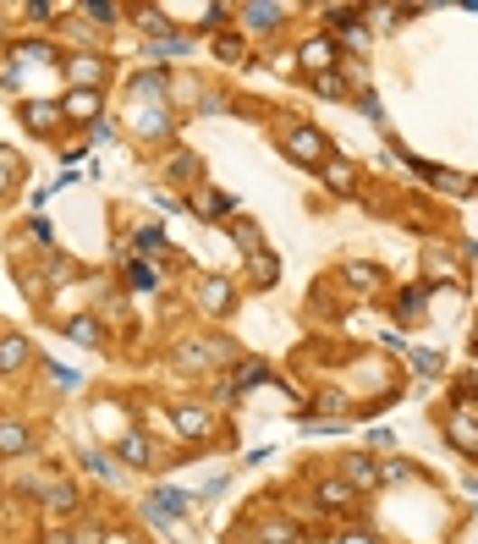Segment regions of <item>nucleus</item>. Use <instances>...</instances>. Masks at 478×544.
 Wrapping results in <instances>:
<instances>
[{"label":"nucleus","instance_id":"obj_1","mask_svg":"<svg viewBox=\"0 0 478 544\" xmlns=\"http://www.w3.org/2000/svg\"><path fill=\"white\" fill-rule=\"evenodd\" d=\"M286 155L303 160V165H324L330 144H324V132H314V127H286Z\"/></svg>","mask_w":478,"mask_h":544},{"label":"nucleus","instance_id":"obj_2","mask_svg":"<svg viewBox=\"0 0 478 544\" xmlns=\"http://www.w3.org/2000/svg\"><path fill=\"white\" fill-rule=\"evenodd\" d=\"M314 501H319V511H352L358 506V490L347 479H319L314 484Z\"/></svg>","mask_w":478,"mask_h":544},{"label":"nucleus","instance_id":"obj_3","mask_svg":"<svg viewBox=\"0 0 478 544\" xmlns=\"http://www.w3.org/2000/svg\"><path fill=\"white\" fill-rule=\"evenodd\" d=\"M220 358H231V347L226 342H192V347H176V369H210V363H220Z\"/></svg>","mask_w":478,"mask_h":544},{"label":"nucleus","instance_id":"obj_4","mask_svg":"<svg viewBox=\"0 0 478 544\" xmlns=\"http://www.w3.org/2000/svg\"><path fill=\"white\" fill-rule=\"evenodd\" d=\"M231 303H237L231 281H220V276H210V281H198V308H203V314H226Z\"/></svg>","mask_w":478,"mask_h":544},{"label":"nucleus","instance_id":"obj_5","mask_svg":"<svg viewBox=\"0 0 478 544\" xmlns=\"http://www.w3.org/2000/svg\"><path fill=\"white\" fill-rule=\"evenodd\" d=\"M61 116L66 121H99V89H72L61 99Z\"/></svg>","mask_w":478,"mask_h":544},{"label":"nucleus","instance_id":"obj_6","mask_svg":"<svg viewBox=\"0 0 478 544\" xmlns=\"http://www.w3.org/2000/svg\"><path fill=\"white\" fill-rule=\"evenodd\" d=\"M66 78H72V89H99L105 83V61L99 55H72L66 61Z\"/></svg>","mask_w":478,"mask_h":544},{"label":"nucleus","instance_id":"obj_7","mask_svg":"<svg viewBox=\"0 0 478 544\" xmlns=\"http://www.w3.org/2000/svg\"><path fill=\"white\" fill-rule=\"evenodd\" d=\"M33 363V347H28V335H0V374H17Z\"/></svg>","mask_w":478,"mask_h":544},{"label":"nucleus","instance_id":"obj_8","mask_svg":"<svg viewBox=\"0 0 478 544\" xmlns=\"http://www.w3.org/2000/svg\"><path fill=\"white\" fill-rule=\"evenodd\" d=\"M445 435H451L456 451L478 456V418H473V413H451V418H445Z\"/></svg>","mask_w":478,"mask_h":544},{"label":"nucleus","instance_id":"obj_9","mask_svg":"<svg viewBox=\"0 0 478 544\" xmlns=\"http://www.w3.org/2000/svg\"><path fill=\"white\" fill-rule=\"evenodd\" d=\"M341 479H347V484L363 495V490L380 484V462H369V456H347V462H341Z\"/></svg>","mask_w":478,"mask_h":544},{"label":"nucleus","instance_id":"obj_10","mask_svg":"<svg viewBox=\"0 0 478 544\" xmlns=\"http://www.w3.org/2000/svg\"><path fill=\"white\" fill-rule=\"evenodd\" d=\"M116 462H132V467H149V462H155V446H149V435H138V429H127V435H121V446H116Z\"/></svg>","mask_w":478,"mask_h":544},{"label":"nucleus","instance_id":"obj_11","mask_svg":"<svg viewBox=\"0 0 478 544\" xmlns=\"http://www.w3.org/2000/svg\"><path fill=\"white\" fill-rule=\"evenodd\" d=\"M33 451V435H28V424H17V418H0V456H28Z\"/></svg>","mask_w":478,"mask_h":544},{"label":"nucleus","instance_id":"obj_12","mask_svg":"<svg viewBox=\"0 0 478 544\" xmlns=\"http://www.w3.org/2000/svg\"><path fill=\"white\" fill-rule=\"evenodd\" d=\"M171 424H176V435H187V440H210V429H215L203 407H176V418H171Z\"/></svg>","mask_w":478,"mask_h":544},{"label":"nucleus","instance_id":"obj_13","mask_svg":"<svg viewBox=\"0 0 478 544\" xmlns=\"http://www.w3.org/2000/svg\"><path fill=\"white\" fill-rule=\"evenodd\" d=\"M121 281H127V292H155V281H160V276H155V269H149L144 258H132V253H127V264H121Z\"/></svg>","mask_w":478,"mask_h":544},{"label":"nucleus","instance_id":"obj_14","mask_svg":"<svg viewBox=\"0 0 478 544\" xmlns=\"http://www.w3.org/2000/svg\"><path fill=\"white\" fill-rule=\"evenodd\" d=\"M23 121H28L33 132H55V127H61V105H44V99H33V105H23Z\"/></svg>","mask_w":478,"mask_h":544},{"label":"nucleus","instance_id":"obj_15","mask_svg":"<svg viewBox=\"0 0 478 544\" xmlns=\"http://www.w3.org/2000/svg\"><path fill=\"white\" fill-rule=\"evenodd\" d=\"M303 66L330 72V66H335V44H330V39H308V44H303Z\"/></svg>","mask_w":478,"mask_h":544},{"label":"nucleus","instance_id":"obj_16","mask_svg":"<svg viewBox=\"0 0 478 544\" xmlns=\"http://www.w3.org/2000/svg\"><path fill=\"white\" fill-rule=\"evenodd\" d=\"M319 171H324V182H330V192H352V165H347V160H341V155H330V160H324Z\"/></svg>","mask_w":478,"mask_h":544},{"label":"nucleus","instance_id":"obj_17","mask_svg":"<svg viewBox=\"0 0 478 544\" xmlns=\"http://www.w3.org/2000/svg\"><path fill=\"white\" fill-rule=\"evenodd\" d=\"M44 501H50V511H61V517H66V511H78V490H72V484H61V479L44 484Z\"/></svg>","mask_w":478,"mask_h":544},{"label":"nucleus","instance_id":"obj_18","mask_svg":"<svg viewBox=\"0 0 478 544\" xmlns=\"http://www.w3.org/2000/svg\"><path fill=\"white\" fill-rule=\"evenodd\" d=\"M66 335H72L78 347H99V319L94 314H78L72 324H66Z\"/></svg>","mask_w":478,"mask_h":544},{"label":"nucleus","instance_id":"obj_19","mask_svg":"<svg viewBox=\"0 0 478 544\" xmlns=\"http://www.w3.org/2000/svg\"><path fill=\"white\" fill-rule=\"evenodd\" d=\"M192 210H198L203 220H220V215H231V198H226V192H198Z\"/></svg>","mask_w":478,"mask_h":544},{"label":"nucleus","instance_id":"obj_20","mask_svg":"<svg viewBox=\"0 0 478 544\" xmlns=\"http://www.w3.org/2000/svg\"><path fill=\"white\" fill-rule=\"evenodd\" d=\"M314 94L341 99V94H347V72H335V66H330V72H314Z\"/></svg>","mask_w":478,"mask_h":544},{"label":"nucleus","instance_id":"obj_21","mask_svg":"<svg viewBox=\"0 0 478 544\" xmlns=\"http://www.w3.org/2000/svg\"><path fill=\"white\" fill-rule=\"evenodd\" d=\"M242 17H248L253 33H269V28L281 23V6H242Z\"/></svg>","mask_w":478,"mask_h":544},{"label":"nucleus","instance_id":"obj_22","mask_svg":"<svg viewBox=\"0 0 478 544\" xmlns=\"http://www.w3.org/2000/svg\"><path fill=\"white\" fill-rule=\"evenodd\" d=\"M258 544H297V528L292 522H264L258 528Z\"/></svg>","mask_w":478,"mask_h":544},{"label":"nucleus","instance_id":"obj_23","mask_svg":"<svg viewBox=\"0 0 478 544\" xmlns=\"http://www.w3.org/2000/svg\"><path fill=\"white\" fill-rule=\"evenodd\" d=\"M132 248H138V253H149V258H160V253H165V237H160L155 226H144L138 237H132Z\"/></svg>","mask_w":478,"mask_h":544},{"label":"nucleus","instance_id":"obj_24","mask_svg":"<svg viewBox=\"0 0 478 544\" xmlns=\"http://www.w3.org/2000/svg\"><path fill=\"white\" fill-rule=\"evenodd\" d=\"M17 176H23L17 155H6V149H0V192H12V187H17Z\"/></svg>","mask_w":478,"mask_h":544},{"label":"nucleus","instance_id":"obj_25","mask_svg":"<svg viewBox=\"0 0 478 544\" xmlns=\"http://www.w3.org/2000/svg\"><path fill=\"white\" fill-rule=\"evenodd\" d=\"M347 281H358V286H385V276L374 264H347Z\"/></svg>","mask_w":478,"mask_h":544},{"label":"nucleus","instance_id":"obj_26","mask_svg":"<svg viewBox=\"0 0 478 544\" xmlns=\"http://www.w3.org/2000/svg\"><path fill=\"white\" fill-rule=\"evenodd\" d=\"M83 467L94 473V479H105V484L116 479V467H110V456H99V451H83Z\"/></svg>","mask_w":478,"mask_h":544},{"label":"nucleus","instance_id":"obj_27","mask_svg":"<svg viewBox=\"0 0 478 544\" xmlns=\"http://www.w3.org/2000/svg\"><path fill=\"white\" fill-rule=\"evenodd\" d=\"M264 374H269V369H264V363H253V358H248V363H242V369H237V380H231V390H242V385H258V380H264Z\"/></svg>","mask_w":478,"mask_h":544},{"label":"nucleus","instance_id":"obj_28","mask_svg":"<svg viewBox=\"0 0 478 544\" xmlns=\"http://www.w3.org/2000/svg\"><path fill=\"white\" fill-rule=\"evenodd\" d=\"M138 23H144V33H155V39H165V17H160L155 6H144V12H138Z\"/></svg>","mask_w":478,"mask_h":544},{"label":"nucleus","instance_id":"obj_29","mask_svg":"<svg viewBox=\"0 0 478 544\" xmlns=\"http://www.w3.org/2000/svg\"><path fill=\"white\" fill-rule=\"evenodd\" d=\"M155 55H187V39L182 33H165V39H155Z\"/></svg>","mask_w":478,"mask_h":544},{"label":"nucleus","instance_id":"obj_30","mask_svg":"<svg viewBox=\"0 0 478 544\" xmlns=\"http://www.w3.org/2000/svg\"><path fill=\"white\" fill-rule=\"evenodd\" d=\"M12 61H44V66H50V44H17Z\"/></svg>","mask_w":478,"mask_h":544},{"label":"nucleus","instance_id":"obj_31","mask_svg":"<svg viewBox=\"0 0 478 544\" xmlns=\"http://www.w3.org/2000/svg\"><path fill=\"white\" fill-rule=\"evenodd\" d=\"M253 276H258V281H276V258H269V253H253Z\"/></svg>","mask_w":478,"mask_h":544},{"label":"nucleus","instance_id":"obj_32","mask_svg":"<svg viewBox=\"0 0 478 544\" xmlns=\"http://www.w3.org/2000/svg\"><path fill=\"white\" fill-rule=\"evenodd\" d=\"M50 380H55L61 390H72V385H78V374H72V369H66V363H50Z\"/></svg>","mask_w":478,"mask_h":544},{"label":"nucleus","instance_id":"obj_33","mask_svg":"<svg viewBox=\"0 0 478 544\" xmlns=\"http://www.w3.org/2000/svg\"><path fill=\"white\" fill-rule=\"evenodd\" d=\"M215 55H226V61H242V39H215Z\"/></svg>","mask_w":478,"mask_h":544},{"label":"nucleus","instance_id":"obj_34","mask_svg":"<svg viewBox=\"0 0 478 544\" xmlns=\"http://www.w3.org/2000/svg\"><path fill=\"white\" fill-rule=\"evenodd\" d=\"M390 479H407V462H380V484H390Z\"/></svg>","mask_w":478,"mask_h":544},{"label":"nucleus","instance_id":"obj_35","mask_svg":"<svg viewBox=\"0 0 478 544\" xmlns=\"http://www.w3.org/2000/svg\"><path fill=\"white\" fill-rule=\"evenodd\" d=\"M83 17H94V23H110V17H116V6H105V0H94V6H83Z\"/></svg>","mask_w":478,"mask_h":544},{"label":"nucleus","instance_id":"obj_36","mask_svg":"<svg viewBox=\"0 0 478 544\" xmlns=\"http://www.w3.org/2000/svg\"><path fill=\"white\" fill-rule=\"evenodd\" d=\"M413 363H418V374H440V358L435 352H413Z\"/></svg>","mask_w":478,"mask_h":544},{"label":"nucleus","instance_id":"obj_37","mask_svg":"<svg viewBox=\"0 0 478 544\" xmlns=\"http://www.w3.org/2000/svg\"><path fill=\"white\" fill-rule=\"evenodd\" d=\"M418 308H424V286H413V292L401 297V314H418Z\"/></svg>","mask_w":478,"mask_h":544},{"label":"nucleus","instance_id":"obj_38","mask_svg":"<svg viewBox=\"0 0 478 544\" xmlns=\"http://www.w3.org/2000/svg\"><path fill=\"white\" fill-rule=\"evenodd\" d=\"M72 544H105V533H99V528H78Z\"/></svg>","mask_w":478,"mask_h":544},{"label":"nucleus","instance_id":"obj_39","mask_svg":"<svg viewBox=\"0 0 478 544\" xmlns=\"http://www.w3.org/2000/svg\"><path fill=\"white\" fill-rule=\"evenodd\" d=\"M28 17H39V23H50V17H55V6H50V0H33V6H28Z\"/></svg>","mask_w":478,"mask_h":544},{"label":"nucleus","instance_id":"obj_40","mask_svg":"<svg viewBox=\"0 0 478 544\" xmlns=\"http://www.w3.org/2000/svg\"><path fill=\"white\" fill-rule=\"evenodd\" d=\"M44 544H72V533H66V528H50V533H44Z\"/></svg>","mask_w":478,"mask_h":544},{"label":"nucleus","instance_id":"obj_41","mask_svg":"<svg viewBox=\"0 0 478 544\" xmlns=\"http://www.w3.org/2000/svg\"><path fill=\"white\" fill-rule=\"evenodd\" d=\"M341 544H374V533H341Z\"/></svg>","mask_w":478,"mask_h":544}]
</instances>
